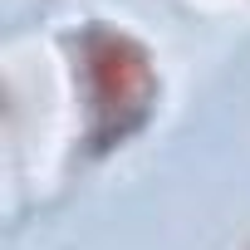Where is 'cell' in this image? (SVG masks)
I'll return each mask as SVG.
<instances>
[{
	"label": "cell",
	"mask_w": 250,
	"mask_h": 250,
	"mask_svg": "<svg viewBox=\"0 0 250 250\" xmlns=\"http://www.w3.org/2000/svg\"><path fill=\"white\" fill-rule=\"evenodd\" d=\"M79 64L93 83V123H103L108 138H123L133 123L147 113L152 98V59L133 35L113 25H88L79 35Z\"/></svg>",
	"instance_id": "obj_1"
}]
</instances>
